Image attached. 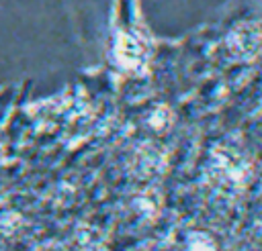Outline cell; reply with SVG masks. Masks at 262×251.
Segmentation results:
<instances>
[{
	"label": "cell",
	"mask_w": 262,
	"mask_h": 251,
	"mask_svg": "<svg viewBox=\"0 0 262 251\" xmlns=\"http://www.w3.org/2000/svg\"><path fill=\"white\" fill-rule=\"evenodd\" d=\"M227 45L231 55H235L237 59H250L262 47V33L256 24H239L231 31Z\"/></svg>",
	"instance_id": "cell-1"
},
{
	"label": "cell",
	"mask_w": 262,
	"mask_h": 251,
	"mask_svg": "<svg viewBox=\"0 0 262 251\" xmlns=\"http://www.w3.org/2000/svg\"><path fill=\"white\" fill-rule=\"evenodd\" d=\"M119 57L127 67H141L143 65V47L131 35H123L119 39Z\"/></svg>",
	"instance_id": "cell-2"
}]
</instances>
